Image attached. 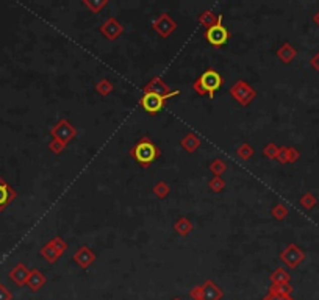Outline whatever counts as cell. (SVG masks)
<instances>
[{
	"label": "cell",
	"mask_w": 319,
	"mask_h": 300,
	"mask_svg": "<svg viewBox=\"0 0 319 300\" xmlns=\"http://www.w3.org/2000/svg\"><path fill=\"white\" fill-rule=\"evenodd\" d=\"M222 14H219V19L218 22L210 27L208 30H205V33H203V38L208 41L211 45L215 47H222V45H226L229 42V38H230V33H229V30L222 25Z\"/></svg>",
	"instance_id": "obj_5"
},
{
	"label": "cell",
	"mask_w": 319,
	"mask_h": 300,
	"mask_svg": "<svg viewBox=\"0 0 319 300\" xmlns=\"http://www.w3.org/2000/svg\"><path fill=\"white\" fill-rule=\"evenodd\" d=\"M263 300H294V298L291 295H279V294H271V292H268V295H264Z\"/></svg>",
	"instance_id": "obj_36"
},
{
	"label": "cell",
	"mask_w": 319,
	"mask_h": 300,
	"mask_svg": "<svg viewBox=\"0 0 319 300\" xmlns=\"http://www.w3.org/2000/svg\"><path fill=\"white\" fill-rule=\"evenodd\" d=\"M297 56V50L290 44V42H283L279 50H277V58L285 63V65H290L291 61H294V58Z\"/></svg>",
	"instance_id": "obj_17"
},
{
	"label": "cell",
	"mask_w": 319,
	"mask_h": 300,
	"mask_svg": "<svg viewBox=\"0 0 319 300\" xmlns=\"http://www.w3.org/2000/svg\"><path fill=\"white\" fill-rule=\"evenodd\" d=\"M269 278H271V285H286V283H290L291 275L285 267H277V269L269 275Z\"/></svg>",
	"instance_id": "obj_19"
},
{
	"label": "cell",
	"mask_w": 319,
	"mask_h": 300,
	"mask_svg": "<svg viewBox=\"0 0 319 300\" xmlns=\"http://www.w3.org/2000/svg\"><path fill=\"white\" fill-rule=\"evenodd\" d=\"M108 4V0H83V7L91 13H100Z\"/></svg>",
	"instance_id": "obj_23"
},
{
	"label": "cell",
	"mask_w": 319,
	"mask_h": 300,
	"mask_svg": "<svg viewBox=\"0 0 319 300\" xmlns=\"http://www.w3.org/2000/svg\"><path fill=\"white\" fill-rule=\"evenodd\" d=\"M50 136L52 139H57L65 146H68L74 138H77V129L68 119H60L50 129Z\"/></svg>",
	"instance_id": "obj_6"
},
{
	"label": "cell",
	"mask_w": 319,
	"mask_h": 300,
	"mask_svg": "<svg viewBox=\"0 0 319 300\" xmlns=\"http://www.w3.org/2000/svg\"><path fill=\"white\" fill-rule=\"evenodd\" d=\"M300 158V153L296 147H286V164H293Z\"/></svg>",
	"instance_id": "obj_32"
},
{
	"label": "cell",
	"mask_w": 319,
	"mask_h": 300,
	"mask_svg": "<svg viewBox=\"0 0 319 300\" xmlns=\"http://www.w3.org/2000/svg\"><path fill=\"white\" fill-rule=\"evenodd\" d=\"M276 160L280 163V164H286V147H279V153H277V158Z\"/></svg>",
	"instance_id": "obj_37"
},
{
	"label": "cell",
	"mask_w": 319,
	"mask_h": 300,
	"mask_svg": "<svg viewBox=\"0 0 319 300\" xmlns=\"http://www.w3.org/2000/svg\"><path fill=\"white\" fill-rule=\"evenodd\" d=\"M313 22H314V24H316V25L319 27V11H317V13H316V14L313 16Z\"/></svg>",
	"instance_id": "obj_39"
},
{
	"label": "cell",
	"mask_w": 319,
	"mask_h": 300,
	"mask_svg": "<svg viewBox=\"0 0 319 300\" xmlns=\"http://www.w3.org/2000/svg\"><path fill=\"white\" fill-rule=\"evenodd\" d=\"M210 170L215 173V177L224 175V172L227 170V163L224 160H221V158H216V160H213L210 164Z\"/></svg>",
	"instance_id": "obj_25"
},
{
	"label": "cell",
	"mask_w": 319,
	"mask_h": 300,
	"mask_svg": "<svg viewBox=\"0 0 319 300\" xmlns=\"http://www.w3.org/2000/svg\"><path fill=\"white\" fill-rule=\"evenodd\" d=\"M47 147H49V150H52L55 155L63 153V152H65V149H66V146L63 143H60V141H57V139H50L49 144H47Z\"/></svg>",
	"instance_id": "obj_34"
},
{
	"label": "cell",
	"mask_w": 319,
	"mask_h": 300,
	"mask_svg": "<svg viewBox=\"0 0 319 300\" xmlns=\"http://www.w3.org/2000/svg\"><path fill=\"white\" fill-rule=\"evenodd\" d=\"M277 153H279V147L274 144V143H269L263 147V155L266 158H269V160H276L277 158Z\"/></svg>",
	"instance_id": "obj_31"
},
{
	"label": "cell",
	"mask_w": 319,
	"mask_h": 300,
	"mask_svg": "<svg viewBox=\"0 0 319 300\" xmlns=\"http://www.w3.org/2000/svg\"><path fill=\"white\" fill-rule=\"evenodd\" d=\"M28 275H30V271L27 269V266L19 263L16 264L13 269L10 271V278L16 283L18 286H24L27 285V280H28Z\"/></svg>",
	"instance_id": "obj_14"
},
{
	"label": "cell",
	"mask_w": 319,
	"mask_h": 300,
	"mask_svg": "<svg viewBox=\"0 0 319 300\" xmlns=\"http://www.w3.org/2000/svg\"><path fill=\"white\" fill-rule=\"evenodd\" d=\"M0 300H13L11 291L5 285H2V283H0Z\"/></svg>",
	"instance_id": "obj_35"
},
{
	"label": "cell",
	"mask_w": 319,
	"mask_h": 300,
	"mask_svg": "<svg viewBox=\"0 0 319 300\" xmlns=\"http://www.w3.org/2000/svg\"><path fill=\"white\" fill-rule=\"evenodd\" d=\"M50 243L55 246V249L60 252L61 255H65V252L68 250V243L63 239V238H60V236H55V238H52L50 239Z\"/></svg>",
	"instance_id": "obj_33"
},
{
	"label": "cell",
	"mask_w": 319,
	"mask_h": 300,
	"mask_svg": "<svg viewBox=\"0 0 319 300\" xmlns=\"http://www.w3.org/2000/svg\"><path fill=\"white\" fill-rule=\"evenodd\" d=\"M269 292L271 294H279V295H291L293 286L290 285V283H286V285H271Z\"/></svg>",
	"instance_id": "obj_28"
},
{
	"label": "cell",
	"mask_w": 319,
	"mask_h": 300,
	"mask_svg": "<svg viewBox=\"0 0 319 300\" xmlns=\"http://www.w3.org/2000/svg\"><path fill=\"white\" fill-rule=\"evenodd\" d=\"M208 188L211 193H221L226 189V182L222 177H213L210 182H208Z\"/></svg>",
	"instance_id": "obj_30"
},
{
	"label": "cell",
	"mask_w": 319,
	"mask_h": 300,
	"mask_svg": "<svg viewBox=\"0 0 319 300\" xmlns=\"http://www.w3.org/2000/svg\"><path fill=\"white\" fill-rule=\"evenodd\" d=\"M253 153H255L253 147L250 144H247V143H243L241 146L236 149V155L241 158V160H244V161L250 160V158L253 156Z\"/></svg>",
	"instance_id": "obj_27"
},
{
	"label": "cell",
	"mask_w": 319,
	"mask_h": 300,
	"mask_svg": "<svg viewBox=\"0 0 319 300\" xmlns=\"http://www.w3.org/2000/svg\"><path fill=\"white\" fill-rule=\"evenodd\" d=\"M95 91H97L102 97H107V96H110L111 92H113V89H115V86H113V83H111L108 78H100V80L95 83Z\"/></svg>",
	"instance_id": "obj_22"
},
{
	"label": "cell",
	"mask_w": 319,
	"mask_h": 300,
	"mask_svg": "<svg viewBox=\"0 0 319 300\" xmlns=\"http://www.w3.org/2000/svg\"><path fill=\"white\" fill-rule=\"evenodd\" d=\"M280 260H282V263H285L286 267H290V269H296L297 266H300L302 263H304L305 252L302 250L299 246L291 243L280 252Z\"/></svg>",
	"instance_id": "obj_8"
},
{
	"label": "cell",
	"mask_w": 319,
	"mask_h": 300,
	"mask_svg": "<svg viewBox=\"0 0 319 300\" xmlns=\"http://www.w3.org/2000/svg\"><path fill=\"white\" fill-rule=\"evenodd\" d=\"M189 297L193 300H222L224 291L213 280H205L202 285H197L189 291Z\"/></svg>",
	"instance_id": "obj_4"
},
{
	"label": "cell",
	"mask_w": 319,
	"mask_h": 300,
	"mask_svg": "<svg viewBox=\"0 0 319 300\" xmlns=\"http://www.w3.org/2000/svg\"><path fill=\"white\" fill-rule=\"evenodd\" d=\"M219 19V14H215L211 10H205L203 13H200V16L197 18V22L205 27V30H208L210 27H213Z\"/></svg>",
	"instance_id": "obj_21"
},
{
	"label": "cell",
	"mask_w": 319,
	"mask_h": 300,
	"mask_svg": "<svg viewBox=\"0 0 319 300\" xmlns=\"http://www.w3.org/2000/svg\"><path fill=\"white\" fill-rule=\"evenodd\" d=\"M16 197H18V193L14 191V188H11L2 177H0V213H2Z\"/></svg>",
	"instance_id": "obj_12"
},
{
	"label": "cell",
	"mask_w": 319,
	"mask_h": 300,
	"mask_svg": "<svg viewBox=\"0 0 319 300\" xmlns=\"http://www.w3.org/2000/svg\"><path fill=\"white\" fill-rule=\"evenodd\" d=\"M310 65H311V68H313V69L319 74V52H317L316 55H313V56H311Z\"/></svg>",
	"instance_id": "obj_38"
},
{
	"label": "cell",
	"mask_w": 319,
	"mask_h": 300,
	"mask_svg": "<svg viewBox=\"0 0 319 300\" xmlns=\"http://www.w3.org/2000/svg\"><path fill=\"white\" fill-rule=\"evenodd\" d=\"M153 30L156 31V33L162 36V38H169L175 30H177V22H175L171 16L168 13H162L158 16V18L153 21L152 24Z\"/></svg>",
	"instance_id": "obj_9"
},
{
	"label": "cell",
	"mask_w": 319,
	"mask_h": 300,
	"mask_svg": "<svg viewBox=\"0 0 319 300\" xmlns=\"http://www.w3.org/2000/svg\"><path fill=\"white\" fill-rule=\"evenodd\" d=\"M39 254H41V257L47 261V263H50V264H55L63 255L60 254V252L55 249V246L49 241L47 244H44L42 247H41V250H39Z\"/></svg>",
	"instance_id": "obj_18"
},
{
	"label": "cell",
	"mask_w": 319,
	"mask_h": 300,
	"mask_svg": "<svg viewBox=\"0 0 319 300\" xmlns=\"http://www.w3.org/2000/svg\"><path fill=\"white\" fill-rule=\"evenodd\" d=\"M99 30H100V33L103 35L105 39H108V41H116L124 33V25L116 18H108L100 25Z\"/></svg>",
	"instance_id": "obj_10"
},
{
	"label": "cell",
	"mask_w": 319,
	"mask_h": 300,
	"mask_svg": "<svg viewBox=\"0 0 319 300\" xmlns=\"http://www.w3.org/2000/svg\"><path fill=\"white\" fill-rule=\"evenodd\" d=\"M160 155H162V150L156 147L149 136H142L130 150V156L144 169L150 167L152 163L160 158Z\"/></svg>",
	"instance_id": "obj_1"
},
{
	"label": "cell",
	"mask_w": 319,
	"mask_h": 300,
	"mask_svg": "<svg viewBox=\"0 0 319 300\" xmlns=\"http://www.w3.org/2000/svg\"><path fill=\"white\" fill-rule=\"evenodd\" d=\"M171 193V186L166 183V182H158L155 183L153 186V194L158 197V199H166Z\"/></svg>",
	"instance_id": "obj_26"
},
{
	"label": "cell",
	"mask_w": 319,
	"mask_h": 300,
	"mask_svg": "<svg viewBox=\"0 0 319 300\" xmlns=\"http://www.w3.org/2000/svg\"><path fill=\"white\" fill-rule=\"evenodd\" d=\"M224 85V78L215 69H206L197 80L193 83V89L199 94V96H206L208 94L210 99L215 97L216 91H219Z\"/></svg>",
	"instance_id": "obj_2"
},
{
	"label": "cell",
	"mask_w": 319,
	"mask_h": 300,
	"mask_svg": "<svg viewBox=\"0 0 319 300\" xmlns=\"http://www.w3.org/2000/svg\"><path fill=\"white\" fill-rule=\"evenodd\" d=\"M193 228H194L193 222H191V220L188 217H185V216L183 217H179L174 222V230L177 231L180 236H188L191 231H193Z\"/></svg>",
	"instance_id": "obj_20"
},
{
	"label": "cell",
	"mask_w": 319,
	"mask_h": 300,
	"mask_svg": "<svg viewBox=\"0 0 319 300\" xmlns=\"http://www.w3.org/2000/svg\"><path fill=\"white\" fill-rule=\"evenodd\" d=\"M230 96L243 106H247L252 103V100L257 97V91H255L247 82L238 80L232 88H230Z\"/></svg>",
	"instance_id": "obj_7"
},
{
	"label": "cell",
	"mask_w": 319,
	"mask_h": 300,
	"mask_svg": "<svg viewBox=\"0 0 319 300\" xmlns=\"http://www.w3.org/2000/svg\"><path fill=\"white\" fill-rule=\"evenodd\" d=\"M45 275L39 271V269H31L28 280H27V286L30 288V291L38 292L44 285H45Z\"/></svg>",
	"instance_id": "obj_15"
},
{
	"label": "cell",
	"mask_w": 319,
	"mask_h": 300,
	"mask_svg": "<svg viewBox=\"0 0 319 300\" xmlns=\"http://www.w3.org/2000/svg\"><path fill=\"white\" fill-rule=\"evenodd\" d=\"M288 213H290V210L286 208L283 203H276L273 210H271V214H273V217L277 220H283L286 216H288Z\"/></svg>",
	"instance_id": "obj_29"
},
{
	"label": "cell",
	"mask_w": 319,
	"mask_h": 300,
	"mask_svg": "<svg viewBox=\"0 0 319 300\" xmlns=\"http://www.w3.org/2000/svg\"><path fill=\"white\" fill-rule=\"evenodd\" d=\"M180 146H182V149L186 150L188 153H194V152L200 147V138H199L196 133H193V132H188V133L182 138Z\"/></svg>",
	"instance_id": "obj_16"
},
{
	"label": "cell",
	"mask_w": 319,
	"mask_h": 300,
	"mask_svg": "<svg viewBox=\"0 0 319 300\" xmlns=\"http://www.w3.org/2000/svg\"><path fill=\"white\" fill-rule=\"evenodd\" d=\"M299 203H300V207L304 208V210H313L316 205H317V199L314 197V194H311V193H305L304 196H302L300 199H299Z\"/></svg>",
	"instance_id": "obj_24"
},
{
	"label": "cell",
	"mask_w": 319,
	"mask_h": 300,
	"mask_svg": "<svg viewBox=\"0 0 319 300\" xmlns=\"http://www.w3.org/2000/svg\"><path fill=\"white\" fill-rule=\"evenodd\" d=\"M179 94H180V91H172V92L166 94V96H160V94H142V97L139 99V105L147 114L155 116L165 108L168 100H171L175 96H179Z\"/></svg>",
	"instance_id": "obj_3"
},
{
	"label": "cell",
	"mask_w": 319,
	"mask_h": 300,
	"mask_svg": "<svg viewBox=\"0 0 319 300\" xmlns=\"http://www.w3.org/2000/svg\"><path fill=\"white\" fill-rule=\"evenodd\" d=\"M169 92H172L169 85L158 75L153 77L152 80L144 86V94H160V96H166Z\"/></svg>",
	"instance_id": "obj_13"
},
{
	"label": "cell",
	"mask_w": 319,
	"mask_h": 300,
	"mask_svg": "<svg viewBox=\"0 0 319 300\" xmlns=\"http://www.w3.org/2000/svg\"><path fill=\"white\" fill-rule=\"evenodd\" d=\"M174 300H182V298H179V297H177V298H174Z\"/></svg>",
	"instance_id": "obj_40"
},
{
	"label": "cell",
	"mask_w": 319,
	"mask_h": 300,
	"mask_svg": "<svg viewBox=\"0 0 319 300\" xmlns=\"http://www.w3.org/2000/svg\"><path fill=\"white\" fill-rule=\"evenodd\" d=\"M95 258L97 257H95V254L88 246H82L72 257V260L77 263V266L82 267V269H88V267H91V264L95 261Z\"/></svg>",
	"instance_id": "obj_11"
}]
</instances>
